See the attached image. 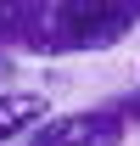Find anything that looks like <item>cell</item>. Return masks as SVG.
Masks as SVG:
<instances>
[{"label": "cell", "mask_w": 140, "mask_h": 146, "mask_svg": "<svg viewBox=\"0 0 140 146\" xmlns=\"http://www.w3.org/2000/svg\"><path fill=\"white\" fill-rule=\"evenodd\" d=\"M11 39H22L39 56H79V51H112L140 23V6L123 0H67V6H6Z\"/></svg>", "instance_id": "cell-1"}, {"label": "cell", "mask_w": 140, "mask_h": 146, "mask_svg": "<svg viewBox=\"0 0 140 146\" xmlns=\"http://www.w3.org/2000/svg\"><path fill=\"white\" fill-rule=\"evenodd\" d=\"M123 135H129V124L112 107H84V112L45 118L28 141L34 146H123Z\"/></svg>", "instance_id": "cell-2"}, {"label": "cell", "mask_w": 140, "mask_h": 146, "mask_svg": "<svg viewBox=\"0 0 140 146\" xmlns=\"http://www.w3.org/2000/svg\"><path fill=\"white\" fill-rule=\"evenodd\" d=\"M45 118L51 112H45V96L39 90H6L0 96V146L17 141V135H28V129H39Z\"/></svg>", "instance_id": "cell-3"}, {"label": "cell", "mask_w": 140, "mask_h": 146, "mask_svg": "<svg viewBox=\"0 0 140 146\" xmlns=\"http://www.w3.org/2000/svg\"><path fill=\"white\" fill-rule=\"evenodd\" d=\"M6 73H11V56H0V79H6ZM0 96H6V90H0Z\"/></svg>", "instance_id": "cell-4"}, {"label": "cell", "mask_w": 140, "mask_h": 146, "mask_svg": "<svg viewBox=\"0 0 140 146\" xmlns=\"http://www.w3.org/2000/svg\"><path fill=\"white\" fill-rule=\"evenodd\" d=\"M22 146H34V141H22Z\"/></svg>", "instance_id": "cell-5"}]
</instances>
